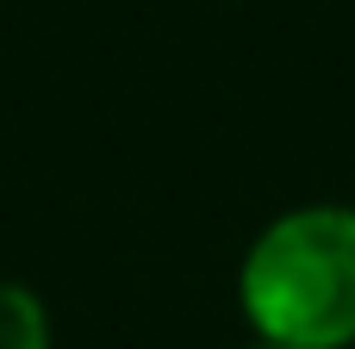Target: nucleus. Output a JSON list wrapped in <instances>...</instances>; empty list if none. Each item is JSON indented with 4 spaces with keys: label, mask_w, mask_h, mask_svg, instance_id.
<instances>
[{
    "label": "nucleus",
    "mask_w": 355,
    "mask_h": 349,
    "mask_svg": "<svg viewBox=\"0 0 355 349\" xmlns=\"http://www.w3.org/2000/svg\"><path fill=\"white\" fill-rule=\"evenodd\" d=\"M256 349H287V343H256Z\"/></svg>",
    "instance_id": "3"
},
{
    "label": "nucleus",
    "mask_w": 355,
    "mask_h": 349,
    "mask_svg": "<svg viewBox=\"0 0 355 349\" xmlns=\"http://www.w3.org/2000/svg\"><path fill=\"white\" fill-rule=\"evenodd\" d=\"M243 312L262 343L343 349L355 343V212L306 206L256 237L243 256Z\"/></svg>",
    "instance_id": "1"
},
{
    "label": "nucleus",
    "mask_w": 355,
    "mask_h": 349,
    "mask_svg": "<svg viewBox=\"0 0 355 349\" xmlns=\"http://www.w3.org/2000/svg\"><path fill=\"white\" fill-rule=\"evenodd\" d=\"M0 349H50V318L19 281H0Z\"/></svg>",
    "instance_id": "2"
}]
</instances>
